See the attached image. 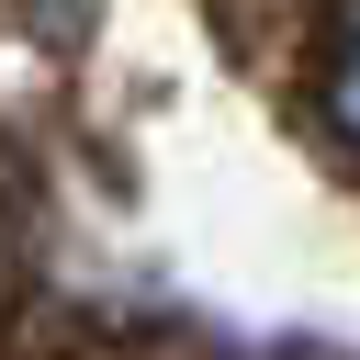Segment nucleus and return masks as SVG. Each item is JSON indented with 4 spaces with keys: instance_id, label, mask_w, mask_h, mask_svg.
Instances as JSON below:
<instances>
[{
    "instance_id": "nucleus-1",
    "label": "nucleus",
    "mask_w": 360,
    "mask_h": 360,
    "mask_svg": "<svg viewBox=\"0 0 360 360\" xmlns=\"http://www.w3.org/2000/svg\"><path fill=\"white\" fill-rule=\"evenodd\" d=\"M326 112L360 135V0L338 11V56H326Z\"/></svg>"
}]
</instances>
